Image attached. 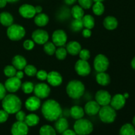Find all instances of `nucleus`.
<instances>
[{"instance_id": "25", "label": "nucleus", "mask_w": 135, "mask_h": 135, "mask_svg": "<svg viewBox=\"0 0 135 135\" xmlns=\"http://www.w3.org/2000/svg\"><path fill=\"white\" fill-rule=\"evenodd\" d=\"M71 116L75 119H80L84 115V110L82 107L79 105H74L70 109Z\"/></svg>"}, {"instance_id": "48", "label": "nucleus", "mask_w": 135, "mask_h": 135, "mask_svg": "<svg viewBox=\"0 0 135 135\" xmlns=\"http://www.w3.org/2000/svg\"><path fill=\"white\" fill-rule=\"evenodd\" d=\"M62 135H77L76 133H75V131H73L71 129H67V130L65 131L64 132L61 133Z\"/></svg>"}, {"instance_id": "38", "label": "nucleus", "mask_w": 135, "mask_h": 135, "mask_svg": "<svg viewBox=\"0 0 135 135\" xmlns=\"http://www.w3.org/2000/svg\"><path fill=\"white\" fill-rule=\"evenodd\" d=\"M4 74L6 76L10 78L15 76L17 73V69L13 65H7L4 69Z\"/></svg>"}, {"instance_id": "56", "label": "nucleus", "mask_w": 135, "mask_h": 135, "mask_svg": "<svg viewBox=\"0 0 135 135\" xmlns=\"http://www.w3.org/2000/svg\"><path fill=\"white\" fill-rule=\"evenodd\" d=\"M133 125L135 127V116L133 119Z\"/></svg>"}, {"instance_id": "49", "label": "nucleus", "mask_w": 135, "mask_h": 135, "mask_svg": "<svg viewBox=\"0 0 135 135\" xmlns=\"http://www.w3.org/2000/svg\"><path fill=\"white\" fill-rule=\"evenodd\" d=\"M15 76H16L17 78H18V79H21H21H22L24 76V73L22 72L21 70H18V71H17V73H16V75Z\"/></svg>"}, {"instance_id": "13", "label": "nucleus", "mask_w": 135, "mask_h": 135, "mask_svg": "<svg viewBox=\"0 0 135 135\" xmlns=\"http://www.w3.org/2000/svg\"><path fill=\"white\" fill-rule=\"evenodd\" d=\"M21 79H18L16 76H13V77H10L5 81L4 86H5L6 90L8 92H11V93H13V92H16L21 86Z\"/></svg>"}, {"instance_id": "35", "label": "nucleus", "mask_w": 135, "mask_h": 135, "mask_svg": "<svg viewBox=\"0 0 135 135\" xmlns=\"http://www.w3.org/2000/svg\"><path fill=\"white\" fill-rule=\"evenodd\" d=\"M83 22L82 19H75L74 18L73 21L71 23V28L74 32H79L83 30Z\"/></svg>"}, {"instance_id": "11", "label": "nucleus", "mask_w": 135, "mask_h": 135, "mask_svg": "<svg viewBox=\"0 0 135 135\" xmlns=\"http://www.w3.org/2000/svg\"><path fill=\"white\" fill-rule=\"evenodd\" d=\"M96 102L100 105V106H105L110 104L112 96L106 90H98L95 96Z\"/></svg>"}, {"instance_id": "39", "label": "nucleus", "mask_w": 135, "mask_h": 135, "mask_svg": "<svg viewBox=\"0 0 135 135\" xmlns=\"http://www.w3.org/2000/svg\"><path fill=\"white\" fill-rule=\"evenodd\" d=\"M24 70H25V74L29 76H34L36 75L37 69L34 65H26Z\"/></svg>"}, {"instance_id": "22", "label": "nucleus", "mask_w": 135, "mask_h": 135, "mask_svg": "<svg viewBox=\"0 0 135 135\" xmlns=\"http://www.w3.org/2000/svg\"><path fill=\"white\" fill-rule=\"evenodd\" d=\"M69 128L68 121L65 118L63 117H59L58 119L55 121V129L56 132L58 133L61 134L63 132L67 130Z\"/></svg>"}, {"instance_id": "50", "label": "nucleus", "mask_w": 135, "mask_h": 135, "mask_svg": "<svg viewBox=\"0 0 135 135\" xmlns=\"http://www.w3.org/2000/svg\"><path fill=\"white\" fill-rule=\"evenodd\" d=\"M7 1L6 0H0V8H3L6 6Z\"/></svg>"}, {"instance_id": "53", "label": "nucleus", "mask_w": 135, "mask_h": 135, "mask_svg": "<svg viewBox=\"0 0 135 135\" xmlns=\"http://www.w3.org/2000/svg\"><path fill=\"white\" fill-rule=\"evenodd\" d=\"M131 66L134 69H135V57L131 61Z\"/></svg>"}, {"instance_id": "32", "label": "nucleus", "mask_w": 135, "mask_h": 135, "mask_svg": "<svg viewBox=\"0 0 135 135\" xmlns=\"http://www.w3.org/2000/svg\"><path fill=\"white\" fill-rule=\"evenodd\" d=\"M39 133L40 135H56V131L50 125H45L40 128Z\"/></svg>"}, {"instance_id": "27", "label": "nucleus", "mask_w": 135, "mask_h": 135, "mask_svg": "<svg viewBox=\"0 0 135 135\" xmlns=\"http://www.w3.org/2000/svg\"><path fill=\"white\" fill-rule=\"evenodd\" d=\"M96 81L100 85L107 86L110 83V76L105 72L98 73L96 75Z\"/></svg>"}, {"instance_id": "36", "label": "nucleus", "mask_w": 135, "mask_h": 135, "mask_svg": "<svg viewBox=\"0 0 135 135\" xmlns=\"http://www.w3.org/2000/svg\"><path fill=\"white\" fill-rule=\"evenodd\" d=\"M21 88H22V91L24 92V93L25 94H28L32 93V92L34 91V85L32 82H29V81H26L24 83H22L21 84Z\"/></svg>"}, {"instance_id": "45", "label": "nucleus", "mask_w": 135, "mask_h": 135, "mask_svg": "<svg viewBox=\"0 0 135 135\" xmlns=\"http://www.w3.org/2000/svg\"><path fill=\"white\" fill-rule=\"evenodd\" d=\"M26 116V115L25 112L22 110H19L16 113V119L17 121H25Z\"/></svg>"}, {"instance_id": "43", "label": "nucleus", "mask_w": 135, "mask_h": 135, "mask_svg": "<svg viewBox=\"0 0 135 135\" xmlns=\"http://www.w3.org/2000/svg\"><path fill=\"white\" fill-rule=\"evenodd\" d=\"M36 75V77L39 80H45L47 79V73L46 71H44V70H40V71H37Z\"/></svg>"}, {"instance_id": "23", "label": "nucleus", "mask_w": 135, "mask_h": 135, "mask_svg": "<svg viewBox=\"0 0 135 135\" xmlns=\"http://www.w3.org/2000/svg\"><path fill=\"white\" fill-rule=\"evenodd\" d=\"M104 27L106 29L109 30H112L115 29L117 27L118 25V21H117V18H115L114 17L112 16H108V17H105L104 19V22H103Z\"/></svg>"}, {"instance_id": "28", "label": "nucleus", "mask_w": 135, "mask_h": 135, "mask_svg": "<svg viewBox=\"0 0 135 135\" xmlns=\"http://www.w3.org/2000/svg\"><path fill=\"white\" fill-rule=\"evenodd\" d=\"M25 122L28 127H34L39 123L40 117L34 113H30L26 116Z\"/></svg>"}, {"instance_id": "47", "label": "nucleus", "mask_w": 135, "mask_h": 135, "mask_svg": "<svg viewBox=\"0 0 135 135\" xmlns=\"http://www.w3.org/2000/svg\"><path fill=\"white\" fill-rule=\"evenodd\" d=\"M92 35V31L90 29L88 28H84L83 30V36L84 38H89Z\"/></svg>"}, {"instance_id": "1", "label": "nucleus", "mask_w": 135, "mask_h": 135, "mask_svg": "<svg viewBox=\"0 0 135 135\" xmlns=\"http://www.w3.org/2000/svg\"><path fill=\"white\" fill-rule=\"evenodd\" d=\"M42 113L46 120L55 121L61 116L62 109L57 101L47 100L42 104Z\"/></svg>"}, {"instance_id": "26", "label": "nucleus", "mask_w": 135, "mask_h": 135, "mask_svg": "<svg viewBox=\"0 0 135 135\" xmlns=\"http://www.w3.org/2000/svg\"><path fill=\"white\" fill-rule=\"evenodd\" d=\"M49 22V17L44 13H38L37 15L34 16V23L40 27L45 26Z\"/></svg>"}, {"instance_id": "57", "label": "nucleus", "mask_w": 135, "mask_h": 135, "mask_svg": "<svg viewBox=\"0 0 135 135\" xmlns=\"http://www.w3.org/2000/svg\"><path fill=\"white\" fill-rule=\"evenodd\" d=\"M103 1H104V0H93V1H94V2H102Z\"/></svg>"}, {"instance_id": "18", "label": "nucleus", "mask_w": 135, "mask_h": 135, "mask_svg": "<svg viewBox=\"0 0 135 135\" xmlns=\"http://www.w3.org/2000/svg\"><path fill=\"white\" fill-rule=\"evenodd\" d=\"M40 99L38 98L36 96L28 98L25 102V107H26V109L30 111V112H34V111L38 110L40 108Z\"/></svg>"}, {"instance_id": "14", "label": "nucleus", "mask_w": 135, "mask_h": 135, "mask_svg": "<svg viewBox=\"0 0 135 135\" xmlns=\"http://www.w3.org/2000/svg\"><path fill=\"white\" fill-rule=\"evenodd\" d=\"M12 135H27L28 133V126L25 121H17L12 125Z\"/></svg>"}, {"instance_id": "41", "label": "nucleus", "mask_w": 135, "mask_h": 135, "mask_svg": "<svg viewBox=\"0 0 135 135\" xmlns=\"http://www.w3.org/2000/svg\"><path fill=\"white\" fill-rule=\"evenodd\" d=\"M79 55L80 57V59H82V60L88 61L90 57V53L89 50H86V49H83V50H80Z\"/></svg>"}, {"instance_id": "46", "label": "nucleus", "mask_w": 135, "mask_h": 135, "mask_svg": "<svg viewBox=\"0 0 135 135\" xmlns=\"http://www.w3.org/2000/svg\"><path fill=\"white\" fill-rule=\"evenodd\" d=\"M6 88L4 84L0 83V100H2L6 96Z\"/></svg>"}, {"instance_id": "2", "label": "nucleus", "mask_w": 135, "mask_h": 135, "mask_svg": "<svg viewBox=\"0 0 135 135\" xmlns=\"http://www.w3.org/2000/svg\"><path fill=\"white\" fill-rule=\"evenodd\" d=\"M22 102L21 99L16 95L9 94L6 95L2 100L3 109L9 114H14L21 110Z\"/></svg>"}, {"instance_id": "54", "label": "nucleus", "mask_w": 135, "mask_h": 135, "mask_svg": "<svg viewBox=\"0 0 135 135\" xmlns=\"http://www.w3.org/2000/svg\"><path fill=\"white\" fill-rule=\"evenodd\" d=\"M7 1V3H15V2H17V1H18V0H6Z\"/></svg>"}, {"instance_id": "10", "label": "nucleus", "mask_w": 135, "mask_h": 135, "mask_svg": "<svg viewBox=\"0 0 135 135\" xmlns=\"http://www.w3.org/2000/svg\"><path fill=\"white\" fill-rule=\"evenodd\" d=\"M52 41L55 46H64L67 41V34L63 30H56L52 34Z\"/></svg>"}, {"instance_id": "17", "label": "nucleus", "mask_w": 135, "mask_h": 135, "mask_svg": "<svg viewBox=\"0 0 135 135\" xmlns=\"http://www.w3.org/2000/svg\"><path fill=\"white\" fill-rule=\"evenodd\" d=\"M126 103V99L123 96V94H117L115 95L113 98H112L110 104L111 106L115 110H119L122 109L125 105Z\"/></svg>"}, {"instance_id": "52", "label": "nucleus", "mask_w": 135, "mask_h": 135, "mask_svg": "<svg viewBox=\"0 0 135 135\" xmlns=\"http://www.w3.org/2000/svg\"><path fill=\"white\" fill-rule=\"evenodd\" d=\"M76 1H77V0H64L65 3L67 5H69L74 4Z\"/></svg>"}, {"instance_id": "30", "label": "nucleus", "mask_w": 135, "mask_h": 135, "mask_svg": "<svg viewBox=\"0 0 135 135\" xmlns=\"http://www.w3.org/2000/svg\"><path fill=\"white\" fill-rule=\"evenodd\" d=\"M120 135H135V127L132 124L126 123L121 127Z\"/></svg>"}, {"instance_id": "31", "label": "nucleus", "mask_w": 135, "mask_h": 135, "mask_svg": "<svg viewBox=\"0 0 135 135\" xmlns=\"http://www.w3.org/2000/svg\"><path fill=\"white\" fill-rule=\"evenodd\" d=\"M83 22V25L86 28L92 29L94 27L95 21L94 18L90 15H84L83 18H82Z\"/></svg>"}, {"instance_id": "19", "label": "nucleus", "mask_w": 135, "mask_h": 135, "mask_svg": "<svg viewBox=\"0 0 135 135\" xmlns=\"http://www.w3.org/2000/svg\"><path fill=\"white\" fill-rule=\"evenodd\" d=\"M100 109V105L96 101H89L84 106V113L89 116L96 115Z\"/></svg>"}, {"instance_id": "8", "label": "nucleus", "mask_w": 135, "mask_h": 135, "mask_svg": "<svg viewBox=\"0 0 135 135\" xmlns=\"http://www.w3.org/2000/svg\"><path fill=\"white\" fill-rule=\"evenodd\" d=\"M75 69L76 73L80 76H87L91 72V67L88 62L82 59H79L76 62Z\"/></svg>"}, {"instance_id": "6", "label": "nucleus", "mask_w": 135, "mask_h": 135, "mask_svg": "<svg viewBox=\"0 0 135 135\" xmlns=\"http://www.w3.org/2000/svg\"><path fill=\"white\" fill-rule=\"evenodd\" d=\"M26 34L25 28L21 25L13 24L8 27L7 35L8 38L13 41H18L24 38Z\"/></svg>"}, {"instance_id": "29", "label": "nucleus", "mask_w": 135, "mask_h": 135, "mask_svg": "<svg viewBox=\"0 0 135 135\" xmlns=\"http://www.w3.org/2000/svg\"><path fill=\"white\" fill-rule=\"evenodd\" d=\"M71 15L75 19H82L84 15V9L80 5H74L71 9Z\"/></svg>"}, {"instance_id": "37", "label": "nucleus", "mask_w": 135, "mask_h": 135, "mask_svg": "<svg viewBox=\"0 0 135 135\" xmlns=\"http://www.w3.org/2000/svg\"><path fill=\"white\" fill-rule=\"evenodd\" d=\"M55 56L59 60H63L64 59H65V57H67V51L66 48L62 47H59L57 49H56L55 50Z\"/></svg>"}, {"instance_id": "9", "label": "nucleus", "mask_w": 135, "mask_h": 135, "mask_svg": "<svg viewBox=\"0 0 135 135\" xmlns=\"http://www.w3.org/2000/svg\"><path fill=\"white\" fill-rule=\"evenodd\" d=\"M50 86L45 83H38L34 86V93L36 97L40 99L46 98L50 94Z\"/></svg>"}, {"instance_id": "3", "label": "nucleus", "mask_w": 135, "mask_h": 135, "mask_svg": "<svg viewBox=\"0 0 135 135\" xmlns=\"http://www.w3.org/2000/svg\"><path fill=\"white\" fill-rule=\"evenodd\" d=\"M85 87L80 80H73L70 81L66 87L68 96L73 99H79L84 94Z\"/></svg>"}, {"instance_id": "5", "label": "nucleus", "mask_w": 135, "mask_h": 135, "mask_svg": "<svg viewBox=\"0 0 135 135\" xmlns=\"http://www.w3.org/2000/svg\"><path fill=\"white\" fill-rule=\"evenodd\" d=\"M98 113L100 120L105 123H113L115 120L117 116L115 109L109 105L102 106Z\"/></svg>"}, {"instance_id": "15", "label": "nucleus", "mask_w": 135, "mask_h": 135, "mask_svg": "<svg viewBox=\"0 0 135 135\" xmlns=\"http://www.w3.org/2000/svg\"><path fill=\"white\" fill-rule=\"evenodd\" d=\"M18 12L22 17L31 18L36 15L35 7L29 4H23L18 9Z\"/></svg>"}, {"instance_id": "33", "label": "nucleus", "mask_w": 135, "mask_h": 135, "mask_svg": "<svg viewBox=\"0 0 135 135\" xmlns=\"http://www.w3.org/2000/svg\"><path fill=\"white\" fill-rule=\"evenodd\" d=\"M105 7L102 2H95L92 6V11L96 15L100 16L104 13Z\"/></svg>"}, {"instance_id": "42", "label": "nucleus", "mask_w": 135, "mask_h": 135, "mask_svg": "<svg viewBox=\"0 0 135 135\" xmlns=\"http://www.w3.org/2000/svg\"><path fill=\"white\" fill-rule=\"evenodd\" d=\"M24 48L26 50H31L34 47V42L31 40H26L23 43Z\"/></svg>"}, {"instance_id": "16", "label": "nucleus", "mask_w": 135, "mask_h": 135, "mask_svg": "<svg viewBox=\"0 0 135 135\" xmlns=\"http://www.w3.org/2000/svg\"><path fill=\"white\" fill-rule=\"evenodd\" d=\"M47 81L52 86H58L63 82V77L57 71H51L47 73Z\"/></svg>"}, {"instance_id": "20", "label": "nucleus", "mask_w": 135, "mask_h": 135, "mask_svg": "<svg viewBox=\"0 0 135 135\" xmlns=\"http://www.w3.org/2000/svg\"><path fill=\"white\" fill-rule=\"evenodd\" d=\"M65 48L67 53L72 55H79V52L82 50L80 44L76 41H71L67 43Z\"/></svg>"}, {"instance_id": "51", "label": "nucleus", "mask_w": 135, "mask_h": 135, "mask_svg": "<svg viewBox=\"0 0 135 135\" xmlns=\"http://www.w3.org/2000/svg\"><path fill=\"white\" fill-rule=\"evenodd\" d=\"M35 11H36V13H41L42 11V7L40 5H38V6L35 7Z\"/></svg>"}, {"instance_id": "4", "label": "nucleus", "mask_w": 135, "mask_h": 135, "mask_svg": "<svg viewBox=\"0 0 135 135\" xmlns=\"http://www.w3.org/2000/svg\"><path fill=\"white\" fill-rule=\"evenodd\" d=\"M93 124L86 119H77L74 124V131L77 135H88L93 131Z\"/></svg>"}, {"instance_id": "40", "label": "nucleus", "mask_w": 135, "mask_h": 135, "mask_svg": "<svg viewBox=\"0 0 135 135\" xmlns=\"http://www.w3.org/2000/svg\"><path fill=\"white\" fill-rule=\"evenodd\" d=\"M79 5L84 9H88L92 6L93 0H78Z\"/></svg>"}, {"instance_id": "34", "label": "nucleus", "mask_w": 135, "mask_h": 135, "mask_svg": "<svg viewBox=\"0 0 135 135\" xmlns=\"http://www.w3.org/2000/svg\"><path fill=\"white\" fill-rule=\"evenodd\" d=\"M44 50L47 55H52L55 54V50H56V46L53 42H47L44 44Z\"/></svg>"}, {"instance_id": "55", "label": "nucleus", "mask_w": 135, "mask_h": 135, "mask_svg": "<svg viewBox=\"0 0 135 135\" xmlns=\"http://www.w3.org/2000/svg\"><path fill=\"white\" fill-rule=\"evenodd\" d=\"M123 96H124V97H125V99H127L128 98H129V94H128V93H125L123 94Z\"/></svg>"}, {"instance_id": "44", "label": "nucleus", "mask_w": 135, "mask_h": 135, "mask_svg": "<svg viewBox=\"0 0 135 135\" xmlns=\"http://www.w3.org/2000/svg\"><path fill=\"white\" fill-rule=\"evenodd\" d=\"M9 113L5 112L4 109H1L0 110V123H3L6 122L9 117Z\"/></svg>"}, {"instance_id": "21", "label": "nucleus", "mask_w": 135, "mask_h": 135, "mask_svg": "<svg viewBox=\"0 0 135 135\" xmlns=\"http://www.w3.org/2000/svg\"><path fill=\"white\" fill-rule=\"evenodd\" d=\"M12 64L17 70L22 71L26 67V60L22 55H15L12 59Z\"/></svg>"}, {"instance_id": "12", "label": "nucleus", "mask_w": 135, "mask_h": 135, "mask_svg": "<svg viewBox=\"0 0 135 135\" xmlns=\"http://www.w3.org/2000/svg\"><path fill=\"white\" fill-rule=\"evenodd\" d=\"M32 38L34 43L42 45L44 44L48 41L49 34L46 30L38 29L33 32L32 34Z\"/></svg>"}, {"instance_id": "24", "label": "nucleus", "mask_w": 135, "mask_h": 135, "mask_svg": "<svg viewBox=\"0 0 135 135\" xmlns=\"http://www.w3.org/2000/svg\"><path fill=\"white\" fill-rule=\"evenodd\" d=\"M0 23L3 26L9 27L13 23V16L8 12H2L0 13Z\"/></svg>"}, {"instance_id": "7", "label": "nucleus", "mask_w": 135, "mask_h": 135, "mask_svg": "<svg viewBox=\"0 0 135 135\" xmlns=\"http://www.w3.org/2000/svg\"><path fill=\"white\" fill-rule=\"evenodd\" d=\"M109 65V59L103 54H98L95 57L94 61V67L98 73L105 72Z\"/></svg>"}]
</instances>
